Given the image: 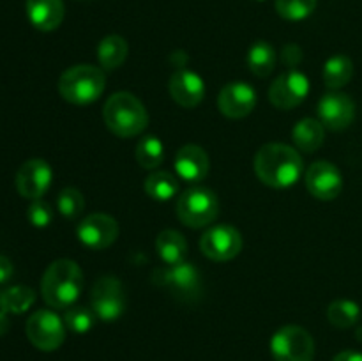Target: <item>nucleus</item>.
<instances>
[{"instance_id": "f257e3e1", "label": "nucleus", "mask_w": 362, "mask_h": 361, "mask_svg": "<svg viewBox=\"0 0 362 361\" xmlns=\"http://www.w3.org/2000/svg\"><path fill=\"white\" fill-rule=\"evenodd\" d=\"M303 168L300 154L286 144H267L255 156L258 179L271 188H290L299 180Z\"/></svg>"}, {"instance_id": "f03ea898", "label": "nucleus", "mask_w": 362, "mask_h": 361, "mask_svg": "<svg viewBox=\"0 0 362 361\" xmlns=\"http://www.w3.org/2000/svg\"><path fill=\"white\" fill-rule=\"evenodd\" d=\"M83 290V273L69 258L52 262L41 280V294L49 308H69Z\"/></svg>"}, {"instance_id": "7ed1b4c3", "label": "nucleus", "mask_w": 362, "mask_h": 361, "mask_svg": "<svg viewBox=\"0 0 362 361\" xmlns=\"http://www.w3.org/2000/svg\"><path fill=\"white\" fill-rule=\"evenodd\" d=\"M106 127L120 138L140 134L148 126V113L144 103L131 92H115L110 96L103 108Z\"/></svg>"}, {"instance_id": "20e7f679", "label": "nucleus", "mask_w": 362, "mask_h": 361, "mask_svg": "<svg viewBox=\"0 0 362 361\" xmlns=\"http://www.w3.org/2000/svg\"><path fill=\"white\" fill-rule=\"evenodd\" d=\"M106 87L105 71L90 64H80L64 71L59 80V92L73 105H90Z\"/></svg>"}, {"instance_id": "39448f33", "label": "nucleus", "mask_w": 362, "mask_h": 361, "mask_svg": "<svg viewBox=\"0 0 362 361\" xmlns=\"http://www.w3.org/2000/svg\"><path fill=\"white\" fill-rule=\"evenodd\" d=\"M219 214V200L207 188H189L177 200V216L189 229H204L216 222Z\"/></svg>"}, {"instance_id": "423d86ee", "label": "nucleus", "mask_w": 362, "mask_h": 361, "mask_svg": "<svg viewBox=\"0 0 362 361\" xmlns=\"http://www.w3.org/2000/svg\"><path fill=\"white\" fill-rule=\"evenodd\" d=\"M152 278L158 285L166 287L173 296L182 301H194L202 294L200 271L186 260L158 269Z\"/></svg>"}, {"instance_id": "0eeeda50", "label": "nucleus", "mask_w": 362, "mask_h": 361, "mask_svg": "<svg viewBox=\"0 0 362 361\" xmlns=\"http://www.w3.org/2000/svg\"><path fill=\"white\" fill-rule=\"evenodd\" d=\"M271 353L276 361H313V336L300 326H283L272 336Z\"/></svg>"}, {"instance_id": "6e6552de", "label": "nucleus", "mask_w": 362, "mask_h": 361, "mask_svg": "<svg viewBox=\"0 0 362 361\" xmlns=\"http://www.w3.org/2000/svg\"><path fill=\"white\" fill-rule=\"evenodd\" d=\"M25 331H27V338L30 340L32 345L45 353L59 349L66 340V324L52 310L34 311L28 317Z\"/></svg>"}, {"instance_id": "1a4fd4ad", "label": "nucleus", "mask_w": 362, "mask_h": 361, "mask_svg": "<svg viewBox=\"0 0 362 361\" xmlns=\"http://www.w3.org/2000/svg\"><path fill=\"white\" fill-rule=\"evenodd\" d=\"M90 308L103 322H113L126 310V292L115 276H103L90 292Z\"/></svg>"}, {"instance_id": "9d476101", "label": "nucleus", "mask_w": 362, "mask_h": 361, "mask_svg": "<svg viewBox=\"0 0 362 361\" xmlns=\"http://www.w3.org/2000/svg\"><path fill=\"white\" fill-rule=\"evenodd\" d=\"M200 250L214 262L232 260L243 250V236L232 225H214L202 236Z\"/></svg>"}, {"instance_id": "9b49d317", "label": "nucleus", "mask_w": 362, "mask_h": 361, "mask_svg": "<svg viewBox=\"0 0 362 361\" xmlns=\"http://www.w3.org/2000/svg\"><path fill=\"white\" fill-rule=\"evenodd\" d=\"M310 94V80L300 71L292 69L272 81L269 99L279 110H292L299 106Z\"/></svg>"}, {"instance_id": "f8f14e48", "label": "nucleus", "mask_w": 362, "mask_h": 361, "mask_svg": "<svg viewBox=\"0 0 362 361\" xmlns=\"http://www.w3.org/2000/svg\"><path fill=\"white\" fill-rule=\"evenodd\" d=\"M76 234L83 246L98 251L106 250L119 237V223L112 216L94 212V214L85 216L83 222L78 225Z\"/></svg>"}, {"instance_id": "ddd939ff", "label": "nucleus", "mask_w": 362, "mask_h": 361, "mask_svg": "<svg viewBox=\"0 0 362 361\" xmlns=\"http://www.w3.org/2000/svg\"><path fill=\"white\" fill-rule=\"evenodd\" d=\"M52 166L45 159H28L16 172L18 193L28 200H39L52 186Z\"/></svg>"}, {"instance_id": "4468645a", "label": "nucleus", "mask_w": 362, "mask_h": 361, "mask_svg": "<svg viewBox=\"0 0 362 361\" xmlns=\"http://www.w3.org/2000/svg\"><path fill=\"white\" fill-rule=\"evenodd\" d=\"M257 105V91L246 81H230L218 96L219 112L228 119L250 115Z\"/></svg>"}, {"instance_id": "2eb2a0df", "label": "nucleus", "mask_w": 362, "mask_h": 361, "mask_svg": "<svg viewBox=\"0 0 362 361\" xmlns=\"http://www.w3.org/2000/svg\"><path fill=\"white\" fill-rule=\"evenodd\" d=\"M318 117L325 127L343 131L356 119V103L343 92H329L318 101Z\"/></svg>"}, {"instance_id": "dca6fc26", "label": "nucleus", "mask_w": 362, "mask_h": 361, "mask_svg": "<svg viewBox=\"0 0 362 361\" xmlns=\"http://www.w3.org/2000/svg\"><path fill=\"white\" fill-rule=\"evenodd\" d=\"M306 188L318 200H334L343 190L341 172L329 161H315L306 172Z\"/></svg>"}, {"instance_id": "f3484780", "label": "nucleus", "mask_w": 362, "mask_h": 361, "mask_svg": "<svg viewBox=\"0 0 362 361\" xmlns=\"http://www.w3.org/2000/svg\"><path fill=\"white\" fill-rule=\"evenodd\" d=\"M168 91L173 101L182 108H194L205 98V84L200 74L189 69H179L168 81Z\"/></svg>"}, {"instance_id": "a211bd4d", "label": "nucleus", "mask_w": 362, "mask_h": 361, "mask_svg": "<svg viewBox=\"0 0 362 361\" xmlns=\"http://www.w3.org/2000/svg\"><path fill=\"white\" fill-rule=\"evenodd\" d=\"M211 168V159L209 154L200 145H184L179 149L175 156V170L177 176L189 184H197L207 177Z\"/></svg>"}, {"instance_id": "6ab92c4d", "label": "nucleus", "mask_w": 362, "mask_h": 361, "mask_svg": "<svg viewBox=\"0 0 362 361\" xmlns=\"http://www.w3.org/2000/svg\"><path fill=\"white\" fill-rule=\"evenodd\" d=\"M28 21L41 32H52L60 27L66 16L62 0H27Z\"/></svg>"}, {"instance_id": "aec40b11", "label": "nucleus", "mask_w": 362, "mask_h": 361, "mask_svg": "<svg viewBox=\"0 0 362 361\" xmlns=\"http://www.w3.org/2000/svg\"><path fill=\"white\" fill-rule=\"evenodd\" d=\"M127 52H129V46H127L126 39L122 35L110 34L99 41L98 60L103 69L115 71L127 59Z\"/></svg>"}, {"instance_id": "412c9836", "label": "nucleus", "mask_w": 362, "mask_h": 361, "mask_svg": "<svg viewBox=\"0 0 362 361\" xmlns=\"http://www.w3.org/2000/svg\"><path fill=\"white\" fill-rule=\"evenodd\" d=\"M324 124L317 119H303L293 126L292 140L303 152H315L322 147L325 138Z\"/></svg>"}, {"instance_id": "4be33fe9", "label": "nucleus", "mask_w": 362, "mask_h": 361, "mask_svg": "<svg viewBox=\"0 0 362 361\" xmlns=\"http://www.w3.org/2000/svg\"><path fill=\"white\" fill-rule=\"evenodd\" d=\"M156 250L166 265L179 264L187 255V243L177 230H163L156 239Z\"/></svg>"}, {"instance_id": "5701e85b", "label": "nucleus", "mask_w": 362, "mask_h": 361, "mask_svg": "<svg viewBox=\"0 0 362 361\" xmlns=\"http://www.w3.org/2000/svg\"><path fill=\"white\" fill-rule=\"evenodd\" d=\"M276 62H278V55L272 45L267 41H257L251 45L250 52H247V67L257 76L265 78L274 71Z\"/></svg>"}, {"instance_id": "b1692460", "label": "nucleus", "mask_w": 362, "mask_h": 361, "mask_svg": "<svg viewBox=\"0 0 362 361\" xmlns=\"http://www.w3.org/2000/svg\"><path fill=\"white\" fill-rule=\"evenodd\" d=\"M144 188L148 197L165 202L179 193V179L173 173L165 172V170H156L145 179Z\"/></svg>"}, {"instance_id": "393cba45", "label": "nucleus", "mask_w": 362, "mask_h": 361, "mask_svg": "<svg viewBox=\"0 0 362 361\" xmlns=\"http://www.w3.org/2000/svg\"><path fill=\"white\" fill-rule=\"evenodd\" d=\"M354 76V62L346 55H334L325 62L324 81L331 91L345 87Z\"/></svg>"}, {"instance_id": "a878e982", "label": "nucleus", "mask_w": 362, "mask_h": 361, "mask_svg": "<svg viewBox=\"0 0 362 361\" xmlns=\"http://www.w3.org/2000/svg\"><path fill=\"white\" fill-rule=\"evenodd\" d=\"M35 292L25 285H14L0 294V310L6 314H23L34 304Z\"/></svg>"}, {"instance_id": "bb28decb", "label": "nucleus", "mask_w": 362, "mask_h": 361, "mask_svg": "<svg viewBox=\"0 0 362 361\" xmlns=\"http://www.w3.org/2000/svg\"><path fill=\"white\" fill-rule=\"evenodd\" d=\"M361 317L359 304L350 299L332 301L327 308V319L332 326L339 329L352 328L357 324Z\"/></svg>"}, {"instance_id": "cd10ccee", "label": "nucleus", "mask_w": 362, "mask_h": 361, "mask_svg": "<svg viewBox=\"0 0 362 361\" xmlns=\"http://www.w3.org/2000/svg\"><path fill=\"white\" fill-rule=\"evenodd\" d=\"M165 159V147L158 137H144L136 144V161L138 165L147 170L158 168Z\"/></svg>"}, {"instance_id": "c85d7f7f", "label": "nucleus", "mask_w": 362, "mask_h": 361, "mask_svg": "<svg viewBox=\"0 0 362 361\" xmlns=\"http://www.w3.org/2000/svg\"><path fill=\"white\" fill-rule=\"evenodd\" d=\"M318 0H276L274 6L279 16L288 21H303L313 14Z\"/></svg>"}, {"instance_id": "c756f323", "label": "nucleus", "mask_w": 362, "mask_h": 361, "mask_svg": "<svg viewBox=\"0 0 362 361\" xmlns=\"http://www.w3.org/2000/svg\"><path fill=\"white\" fill-rule=\"evenodd\" d=\"M95 314L92 308L87 306H69L64 314V324L69 331L81 335V333L90 331L94 326Z\"/></svg>"}, {"instance_id": "7c9ffc66", "label": "nucleus", "mask_w": 362, "mask_h": 361, "mask_svg": "<svg viewBox=\"0 0 362 361\" xmlns=\"http://www.w3.org/2000/svg\"><path fill=\"white\" fill-rule=\"evenodd\" d=\"M85 207V198L76 188H64L57 197V209L64 218H76Z\"/></svg>"}, {"instance_id": "2f4dec72", "label": "nucleus", "mask_w": 362, "mask_h": 361, "mask_svg": "<svg viewBox=\"0 0 362 361\" xmlns=\"http://www.w3.org/2000/svg\"><path fill=\"white\" fill-rule=\"evenodd\" d=\"M27 218L34 227L45 229V227H48L49 223H52L53 209L49 207V204H46L45 200H41V198H39V200H32L30 207H28L27 211Z\"/></svg>"}, {"instance_id": "473e14b6", "label": "nucleus", "mask_w": 362, "mask_h": 361, "mask_svg": "<svg viewBox=\"0 0 362 361\" xmlns=\"http://www.w3.org/2000/svg\"><path fill=\"white\" fill-rule=\"evenodd\" d=\"M283 60H285L286 66H297L303 60V50L297 45H286L285 50H283Z\"/></svg>"}, {"instance_id": "72a5a7b5", "label": "nucleus", "mask_w": 362, "mask_h": 361, "mask_svg": "<svg viewBox=\"0 0 362 361\" xmlns=\"http://www.w3.org/2000/svg\"><path fill=\"white\" fill-rule=\"evenodd\" d=\"M13 273H14L13 262H11L7 257H4V255H0V283L9 282Z\"/></svg>"}, {"instance_id": "f704fd0d", "label": "nucleus", "mask_w": 362, "mask_h": 361, "mask_svg": "<svg viewBox=\"0 0 362 361\" xmlns=\"http://www.w3.org/2000/svg\"><path fill=\"white\" fill-rule=\"evenodd\" d=\"M332 361H362V354L357 350H343V353L336 354Z\"/></svg>"}, {"instance_id": "c9c22d12", "label": "nucleus", "mask_w": 362, "mask_h": 361, "mask_svg": "<svg viewBox=\"0 0 362 361\" xmlns=\"http://www.w3.org/2000/svg\"><path fill=\"white\" fill-rule=\"evenodd\" d=\"M7 329H9V319H7L6 311L0 310V335H4Z\"/></svg>"}, {"instance_id": "e433bc0d", "label": "nucleus", "mask_w": 362, "mask_h": 361, "mask_svg": "<svg viewBox=\"0 0 362 361\" xmlns=\"http://www.w3.org/2000/svg\"><path fill=\"white\" fill-rule=\"evenodd\" d=\"M357 338H359V340H362V328L359 329V331H357Z\"/></svg>"}, {"instance_id": "4c0bfd02", "label": "nucleus", "mask_w": 362, "mask_h": 361, "mask_svg": "<svg viewBox=\"0 0 362 361\" xmlns=\"http://www.w3.org/2000/svg\"><path fill=\"white\" fill-rule=\"evenodd\" d=\"M257 2H264V0H257Z\"/></svg>"}]
</instances>
